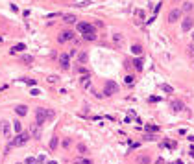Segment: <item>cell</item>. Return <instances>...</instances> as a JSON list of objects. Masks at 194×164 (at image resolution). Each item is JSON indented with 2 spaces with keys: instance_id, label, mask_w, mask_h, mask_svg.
<instances>
[{
  "instance_id": "cell-42",
  "label": "cell",
  "mask_w": 194,
  "mask_h": 164,
  "mask_svg": "<svg viewBox=\"0 0 194 164\" xmlns=\"http://www.w3.org/2000/svg\"><path fill=\"white\" fill-rule=\"evenodd\" d=\"M192 39H194V33H192Z\"/></svg>"
},
{
  "instance_id": "cell-3",
  "label": "cell",
  "mask_w": 194,
  "mask_h": 164,
  "mask_svg": "<svg viewBox=\"0 0 194 164\" xmlns=\"http://www.w3.org/2000/svg\"><path fill=\"white\" fill-rule=\"evenodd\" d=\"M46 120H48V118H46V109L39 107L37 111H35V124H37V125H43Z\"/></svg>"
},
{
  "instance_id": "cell-43",
  "label": "cell",
  "mask_w": 194,
  "mask_h": 164,
  "mask_svg": "<svg viewBox=\"0 0 194 164\" xmlns=\"http://www.w3.org/2000/svg\"><path fill=\"white\" fill-rule=\"evenodd\" d=\"M19 164H20V162H19Z\"/></svg>"
},
{
  "instance_id": "cell-7",
  "label": "cell",
  "mask_w": 194,
  "mask_h": 164,
  "mask_svg": "<svg viewBox=\"0 0 194 164\" xmlns=\"http://www.w3.org/2000/svg\"><path fill=\"white\" fill-rule=\"evenodd\" d=\"M192 26H194V19L192 17H185L181 20V31H190Z\"/></svg>"
},
{
  "instance_id": "cell-28",
  "label": "cell",
  "mask_w": 194,
  "mask_h": 164,
  "mask_svg": "<svg viewBox=\"0 0 194 164\" xmlns=\"http://www.w3.org/2000/svg\"><path fill=\"white\" fill-rule=\"evenodd\" d=\"M74 164H93L89 159H76V162Z\"/></svg>"
},
{
  "instance_id": "cell-36",
  "label": "cell",
  "mask_w": 194,
  "mask_h": 164,
  "mask_svg": "<svg viewBox=\"0 0 194 164\" xmlns=\"http://www.w3.org/2000/svg\"><path fill=\"white\" fill-rule=\"evenodd\" d=\"M157 136L155 135H144V140H155Z\"/></svg>"
},
{
  "instance_id": "cell-23",
  "label": "cell",
  "mask_w": 194,
  "mask_h": 164,
  "mask_svg": "<svg viewBox=\"0 0 194 164\" xmlns=\"http://www.w3.org/2000/svg\"><path fill=\"white\" fill-rule=\"evenodd\" d=\"M13 129H15V131H17V135H19L20 131H22V125H20V122H19V120L15 122V124H13Z\"/></svg>"
},
{
  "instance_id": "cell-18",
  "label": "cell",
  "mask_w": 194,
  "mask_h": 164,
  "mask_svg": "<svg viewBox=\"0 0 194 164\" xmlns=\"http://www.w3.org/2000/svg\"><path fill=\"white\" fill-rule=\"evenodd\" d=\"M63 20H65L67 24H74V22H78V19H76L74 15H65V17H63Z\"/></svg>"
},
{
  "instance_id": "cell-1",
  "label": "cell",
  "mask_w": 194,
  "mask_h": 164,
  "mask_svg": "<svg viewBox=\"0 0 194 164\" xmlns=\"http://www.w3.org/2000/svg\"><path fill=\"white\" fill-rule=\"evenodd\" d=\"M30 136H32L30 133H26V131L22 133V131H20V133H19L17 136H15V138H13V140L9 142V146H8V149H9V148H13V146H17V148H19V146H24V144H26V142H28V140H30Z\"/></svg>"
},
{
  "instance_id": "cell-6",
  "label": "cell",
  "mask_w": 194,
  "mask_h": 164,
  "mask_svg": "<svg viewBox=\"0 0 194 164\" xmlns=\"http://www.w3.org/2000/svg\"><path fill=\"white\" fill-rule=\"evenodd\" d=\"M0 133L4 136H11V125L8 120H0Z\"/></svg>"
},
{
  "instance_id": "cell-9",
  "label": "cell",
  "mask_w": 194,
  "mask_h": 164,
  "mask_svg": "<svg viewBox=\"0 0 194 164\" xmlns=\"http://www.w3.org/2000/svg\"><path fill=\"white\" fill-rule=\"evenodd\" d=\"M179 17H181V9H172L168 13V22H176Z\"/></svg>"
},
{
  "instance_id": "cell-17",
  "label": "cell",
  "mask_w": 194,
  "mask_h": 164,
  "mask_svg": "<svg viewBox=\"0 0 194 164\" xmlns=\"http://www.w3.org/2000/svg\"><path fill=\"white\" fill-rule=\"evenodd\" d=\"M24 48H26V44H24V43H19V44H15V46L11 48V53H15V52H22Z\"/></svg>"
},
{
  "instance_id": "cell-39",
  "label": "cell",
  "mask_w": 194,
  "mask_h": 164,
  "mask_svg": "<svg viewBox=\"0 0 194 164\" xmlns=\"http://www.w3.org/2000/svg\"><path fill=\"white\" fill-rule=\"evenodd\" d=\"M30 92H32V96H37V94H39V91H37V88H32Z\"/></svg>"
},
{
  "instance_id": "cell-8",
  "label": "cell",
  "mask_w": 194,
  "mask_h": 164,
  "mask_svg": "<svg viewBox=\"0 0 194 164\" xmlns=\"http://www.w3.org/2000/svg\"><path fill=\"white\" fill-rule=\"evenodd\" d=\"M59 65L63 70H67L68 66H70V59H68V53H61L59 56Z\"/></svg>"
},
{
  "instance_id": "cell-38",
  "label": "cell",
  "mask_w": 194,
  "mask_h": 164,
  "mask_svg": "<svg viewBox=\"0 0 194 164\" xmlns=\"http://www.w3.org/2000/svg\"><path fill=\"white\" fill-rule=\"evenodd\" d=\"M68 146H70V140L65 138V140H63V148H68Z\"/></svg>"
},
{
  "instance_id": "cell-21",
  "label": "cell",
  "mask_w": 194,
  "mask_h": 164,
  "mask_svg": "<svg viewBox=\"0 0 194 164\" xmlns=\"http://www.w3.org/2000/svg\"><path fill=\"white\" fill-rule=\"evenodd\" d=\"M57 144H59V138H57V136H52V140H50V149H55V148H57Z\"/></svg>"
},
{
  "instance_id": "cell-31",
  "label": "cell",
  "mask_w": 194,
  "mask_h": 164,
  "mask_svg": "<svg viewBox=\"0 0 194 164\" xmlns=\"http://www.w3.org/2000/svg\"><path fill=\"white\" fill-rule=\"evenodd\" d=\"M78 151H80V153H87V146H85V144H80V146H78Z\"/></svg>"
},
{
  "instance_id": "cell-33",
  "label": "cell",
  "mask_w": 194,
  "mask_h": 164,
  "mask_svg": "<svg viewBox=\"0 0 194 164\" xmlns=\"http://www.w3.org/2000/svg\"><path fill=\"white\" fill-rule=\"evenodd\" d=\"M48 83H57V76H48Z\"/></svg>"
},
{
  "instance_id": "cell-40",
  "label": "cell",
  "mask_w": 194,
  "mask_h": 164,
  "mask_svg": "<svg viewBox=\"0 0 194 164\" xmlns=\"http://www.w3.org/2000/svg\"><path fill=\"white\" fill-rule=\"evenodd\" d=\"M189 153H190V157H194V146L190 148V151H189Z\"/></svg>"
},
{
  "instance_id": "cell-16",
  "label": "cell",
  "mask_w": 194,
  "mask_h": 164,
  "mask_svg": "<svg viewBox=\"0 0 194 164\" xmlns=\"http://www.w3.org/2000/svg\"><path fill=\"white\" fill-rule=\"evenodd\" d=\"M133 66L137 68V72H141L142 70V57H135L133 59Z\"/></svg>"
},
{
  "instance_id": "cell-41",
  "label": "cell",
  "mask_w": 194,
  "mask_h": 164,
  "mask_svg": "<svg viewBox=\"0 0 194 164\" xmlns=\"http://www.w3.org/2000/svg\"><path fill=\"white\" fill-rule=\"evenodd\" d=\"M48 164H57V162H55V160H50V162H48Z\"/></svg>"
},
{
  "instance_id": "cell-35",
  "label": "cell",
  "mask_w": 194,
  "mask_h": 164,
  "mask_svg": "<svg viewBox=\"0 0 194 164\" xmlns=\"http://www.w3.org/2000/svg\"><path fill=\"white\" fill-rule=\"evenodd\" d=\"M89 91H91V92L94 94V96H96V98H102V96H103V94H100L98 91H94V88H89Z\"/></svg>"
},
{
  "instance_id": "cell-2",
  "label": "cell",
  "mask_w": 194,
  "mask_h": 164,
  "mask_svg": "<svg viewBox=\"0 0 194 164\" xmlns=\"http://www.w3.org/2000/svg\"><path fill=\"white\" fill-rule=\"evenodd\" d=\"M116 91H119V85L115 81H106V87H103V94L106 96H113Z\"/></svg>"
},
{
  "instance_id": "cell-12",
  "label": "cell",
  "mask_w": 194,
  "mask_h": 164,
  "mask_svg": "<svg viewBox=\"0 0 194 164\" xmlns=\"http://www.w3.org/2000/svg\"><path fill=\"white\" fill-rule=\"evenodd\" d=\"M113 43H115V46H122V43H124V37L120 35L119 31H115V33H113Z\"/></svg>"
},
{
  "instance_id": "cell-15",
  "label": "cell",
  "mask_w": 194,
  "mask_h": 164,
  "mask_svg": "<svg viewBox=\"0 0 194 164\" xmlns=\"http://www.w3.org/2000/svg\"><path fill=\"white\" fill-rule=\"evenodd\" d=\"M137 164H150V157L148 155H139L137 157Z\"/></svg>"
},
{
  "instance_id": "cell-14",
  "label": "cell",
  "mask_w": 194,
  "mask_h": 164,
  "mask_svg": "<svg viewBox=\"0 0 194 164\" xmlns=\"http://www.w3.org/2000/svg\"><path fill=\"white\" fill-rule=\"evenodd\" d=\"M15 113H17L19 116H26L28 107H26V105H17V107H15Z\"/></svg>"
},
{
  "instance_id": "cell-11",
  "label": "cell",
  "mask_w": 194,
  "mask_h": 164,
  "mask_svg": "<svg viewBox=\"0 0 194 164\" xmlns=\"http://www.w3.org/2000/svg\"><path fill=\"white\" fill-rule=\"evenodd\" d=\"M183 101H179V100H174V101H172V111H174V113H179V111H183Z\"/></svg>"
},
{
  "instance_id": "cell-37",
  "label": "cell",
  "mask_w": 194,
  "mask_h": 164,
  "mask_svg": "<svg viewBox=\"0 0 194 164\" xmlns=\"http://www.w3.org/2000/svg\"><path fill=\"white\" fill-rule=\"evenodd\" d=\"M37 162H46V157L45 155H39L37 157Z\"/></svg>"
},
{
  "instance_id": "cell-13",
  "label": "cell",
  "mask_w": 194,
  "mask_h": 164,
  "mask_svg": "<svg viewBox=\"0 0 194 164\" xmlns=\"http://www.w3.org/2000/svg\"><path fill=\"white\" fill-rule=\"evenodd\" d=\"M81 87L83 88H91V76H89V74L81 78Z\"/></svg>"
},
{
  "instance_id": "cell-25",
  "label": "cell",
  "mask_w": 194,
  "mask_h": 164,
  "mask_svg": "<svg viewBox=\"0 0 194 164\" xmlns=\"http://www.w3.org/2000/svg\"><path fill=\"white\" fill-rule=\"evenodd\" d=\"M192 8H194L192 2H185L183 4V11H192Z\"/></svg>"
},
{
  "instance_id": "cell-29",
  "label": "cell",
  "mask_w": 194,
  "mask_h": 164,
  "mask_svg": "<svg viewBox=\"0 0 194 164\" xmlns=\"http://www.w3.org/2000/svg\"><path fill=\"white\" fill-rule=\"evenodd\" d=\"M24 164H37V159H35V157H28Z\"/></svg>"
},
{
  "instance_id": "cell-19",
  "label": "cell",
  "mask_w": 194,
  "mask_h": 164,
  "mask_svg": "<svg viewBox=\"0 0 194 164\" xmlns=\"http://www.w3.org/2000/svg\"><path fill=\"white\" fill-rule=\"evenodd\" d=\"M78 63L80 65H85L87 63V52H81L80 56H78Z\"/></svg>"
},
{
  "instance_id": "cell-32",
  "label": "cell",
  "mask_w": 194,
  "mask_h": 164,
  "mask_svg": "<svg viewBox=\"0 0 194 164\" xmlns=\"http://www.w3.org/2000/svg\"><path fill=\"white\" fill-rule=\"evenodd\" d=\"M187 52H189V56L194 57V44H189V48H187Z\"/></svg>"
},
{
  "instance_id": "cell-26",
  "label": "cell",
  "mask_w": 194,
  "mask_h": 164,
  "mask_svg": "<svg viewBox=\"0 0 194 164\" xmlns=\"http://www.w3.org/2000/svg\"><path fill=\"white\" fill-rule=\"evenodd\" d=\"M146 131H148V133H157L159 127H157V125H146Z\"/></svg>"
},
{
  "instance_id": "cell-30",
  "label": "cell",
  "mask_w": 194,
  "mask_h": 164,
  "mask_svg": "<svg viewBox=\"0 0 194 164\" xmlns=\"http://www.w3.org/2000/svg\"><path fill=\"white\" fill-rule=\"evenodd\" d=\"M22 61H24L26 65H30L32 61H33V57H32V56H22Z\"/></svg>"
},
{
  "instance_id": "cell-24",
  "label": "cell",
  "mask_w": 194,
  "mask_h": 164,
  "mask_svg": "<svg viewBox=\"0 0 194 164\" xmlns=\"http://www.w3.org/2000/svg\"><path fill=\"white\" fill-rule=\"evenodd\" d=\"M83 39H85V41H94V39H96V33H85Z\"/></svg>"
},
{
  "instance_id": "cell-34",
  "label": "cell",
  "mask_w": 194,
  "mask_h": 164,
  "mask_svg": "<svg viewBox=\"0 0 194 164\" xmlns=\"http://www.w3.org/2000/svg\"><path fill=\"white\" fill-rule=\"evenodd\" d=\"M54 116H55V113H54V111H46V118H48V120H52Z\"/></svg>"
},
{
  "instance_id": "cell-5",
  "label": "cell",
  "mask_w": 194,
  "mask_h": 164,
  "mask_svg": "<svg viewBox=\"0 0 194 164\" xmlns=\"http://www.w3.org/2000/svg\"><path fill=\"white\" fill-rule=\"evenodd\" d=\"M57 41H59V43H67V41H74V31H70V30H65V31H61L59 35H57Z\"/></svg>"
},
{
  "instance_id": "cell-27",
  "label": "cell",
  "mask_w": 194,
  "mask_h": 164,
  "mask_svg": "<svg viewBox=\"0 0 194 164\" xmlns=\"http://www.w3.org/2000/svg\"><path fill=\"white\" fill-rule=\"evenodd\" d=\"M161 146H166V148H176V142H172V140H165Z\"/></svg>"
},
{
  "instance_id": "cell-20",
  "label": "cell",
  "mask_w": 194,
  "mask_h": 164,
  "mask_svg": "<svg viewBox=\"0 0 194 164\" xmlns=\"http://www.w3.org/2000/svg\"><path fill=\"white\" fill-rule=\"evenodd\" d=\"M131 52H133L135 56H141V52H142V46H141V44H133V46H131Z\"/></svg>"
},
{
  "instance_id": "cell-22",
  "label": "cell",
  "mask_w": 194,
  "mask_h": 164,
  "mask_svg": "<svg viewBox=\"0 0 194 164\" xmlns=\"http://www.w3.org/2000/svg\"><path fill=\"white\" fill-rule=\"evenodd\" d=\"M161 91H165L166 94H172V92H174V88H172L170 85H161Z\"/></svg>"
},
{
  "instance_id": "cell-10",
  "label": "cell",
  "mask_w": 194,
  "mask_h": 164,
  "mask_svg": "<svg viewBox=\"0 0 194 164\" xmlns=\"http://www.w3.org/2000/svg\"><path fill=\"white\" fill-rule=\"evenodd\" d=\"M30 135L33 136V138H41V125L33 124V125L30 127Z\"/></svg>"
},
{
  "instance_id": "cell-4",
  "label": "cell",
  "mask_w": 194,
  "mask_h": 164,
  "mask_svg": "<svg viewBox=\"0 0 194 164\" xmlns=\"http://www.w3.org/2000/svg\"><path fill=\"white\" fill-rule=\"evenodd\" d=\"M78 31H81L83 35H85V33H94L96 30H94V26L89 24V22H78Z\"/></svg>"
}]
</instances>
